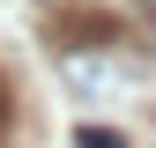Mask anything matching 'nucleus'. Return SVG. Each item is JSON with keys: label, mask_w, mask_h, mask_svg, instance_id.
I'll return each mask as SVG.
<instances>
[{"label": "nucleus", "mask_w": 156, "mask_h": 148, "mask_svg": "<svg viewBox=\"0 0 156 148\" xmlns=\"http://www.w3.org/2000/svg\"><path fill=\"white\" fill-rule=\"evenodd\" d=\"M97 52H112V45H67V52H60V74H67L74 89H89V96H104V89H119V82H126V67L97 59Z\"/></svg>", "instance_id": "nucleus-1"}, {"label": "nucleus", "mask_w": 156, "mask_h": 148, "mask_svg": "<svg viewBox=\"0 0 156 148\" xmlns=\"http://www.w3.org/2000/svg\"><path fill=\"white\" fill-rule=\"evenodd\" d=\"M74 148H126V141L112 133V126H82V133H74Z\"/></svg>", "instance_id": "nucleus-2"}, {"label": "nucleus", "mask_w": 156, "mask_h": 148, "mask_svg": "<svg viewBox=\"0 0 156 148\" xmlns=\"http://www.w3.org/2000/svg\"><path fill=\"white\" fill-rule=\"evenodd\" d=\"M0 119H8V104H0Z\"/></svg>", "instance_id": "nucleus-3"}]
</instances>
